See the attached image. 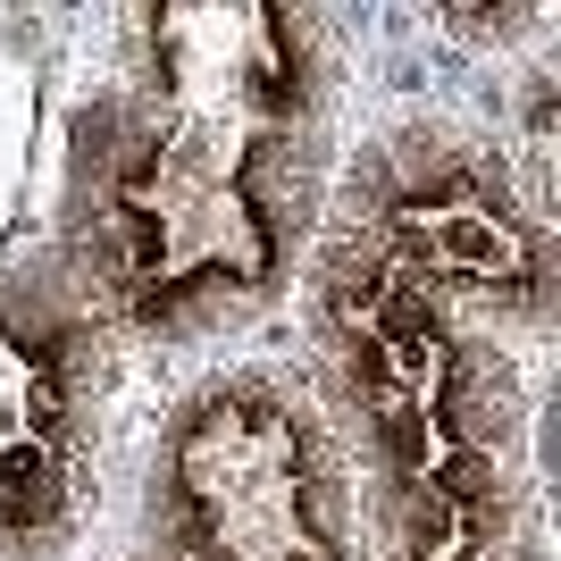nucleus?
I'll return each instance as SVG.
<instances>
[{
	"instance_id": "1",
	"label": "nucleus",
	"mask_w": 561,
	"mask_h": 561,
	"mask_svg": "<svg viewBox=\"0 0 561 561\" xmlns=\"http://www.w3.org/2000/svg\"><path fill=\"white\" fill-rule=\"evenodd\" d=\"M319 25L277 0L142 9L76 168V268L126 328L277 294L319 202Z\"/></svg>"
},
{
	"instance_id": "2",
	"label": "nucleus",
	"mask_w": 561,
	"mask_h": 561,
	"mask_svg": "<svg viewBox=\"0 0 561 561\" xmlns=\"http://www.w3.org/2000/svg\"><path fill=\"white\" fill-rule=\"evenodd\" d=\"M319 344L360 427L377 561H519L528 394L478 310L335 227L319 260Z\"/></svg>"
},
{
	"instance_id": "3",
	"label": "nucleus",
	"mask_w": 561,
	"mask_h": 561,
	"mask_svg": "<svg viewBox=\"0 0 561 561\" xmlns=\"http://www.w3.org/2000/svg\"><path fill=\"white\" fill-rule=\"evenodd\" d=\"M176 561H352V486L328 420L277 377H218L160 445Z\"/></svg>"
},
{
	"instance_id": "4",
	"label": "nucleus",
	"mask_w": 561,
	"mask_h": 561,
	"mask_svg": "<svg viewBox=\"0 0 561 561\" xmlns=\"http://www.w3.org/2000/svg\"><path fill=\"white\" fill-rule=\"evenodd\" d=\"M352 234L453 294L461 310L528 319L545 302V234L486 151L453 135H394L352 185Z\"/></svg>"
},
{
	"instance_id": "5",
	"label": "nucleus",
	"mask_w": 561,
	"mask_h": 561,
	"mask_svg": "<svg viewBox=\"0 0 561 561\" xmlns=\"http://www.w3.org/2000/svg\"><path fill=\"white\" fill-rule=\"evenodd\" d=\"M101 335L59 277L0 285V545L43 553L93 486Z\"/></svg>"
}]
</instances>
